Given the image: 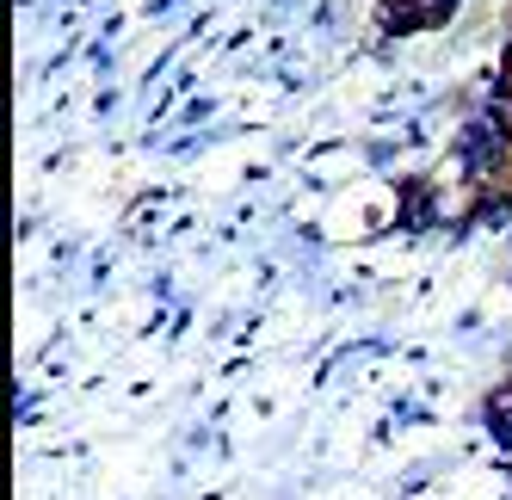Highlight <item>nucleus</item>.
Returning <instances> with one entry per match:
<instances>
[{"instance_id": "nucleus-1", "label": "nucleus", "mask_w": 512, "mask_h": 500, "mask_svg": "<svg viewBox=\"0 0 512 500\" xmlns=\"http://www.w3.org/2000/svg\"><path fill=\"white\" fill-rule=\"evenodd\" d=\"M494 130H500V136H512V93H500V99H494Z\"/></svg>"}]
</instances>
